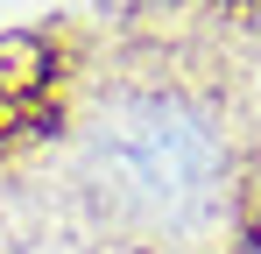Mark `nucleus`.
I'll use <instances>...</instances> for the list:
<instances>
[{"label": "nucleus", "mask_w": 261, "mask_h": 254, "mask_svg": "<svg viewBox=\"0 0 261 254\" xmlns=\"http://www.w3.org/2000/svg\"><path fill=\"white\" fill-rule=\"evenodd\" d=\"M0 148H7V141H0Z\"/></svg>", "instance_id": "5"}, {"label": "nucleus", "mask_w": 261, "mask_h": 254, "mask_svg": "<svg viewBox=\"0 0 261 254\" xmlns=\"http://www.w3.org/2000/svg\"><path fill=\"white\" fill-rule=\"evenodd\" d=\"M92 169L127 212L184 226L219 198L226 148H219L212 120L198 106H184V99H127V106H113L99 120Z\"/></svg>", "instance_id": "1"}, {"label": "nucleus", "mask_w": 261, "mask_h": 254, "mask_svg": "<svg viewBox=\"0 0 261 254\" xmlns=\"http://www.w3.org/2000/svg\"><path fill=\"white\" fill-rule=\"evenodd\" d=\"M219 7H261V0H219Z\"/></svg>", "instance_id": "4"}, {"label": "nucleus", "mask_w": 261, "mask_h": 254, "mask_svg": "<svg viewBox=\"0 0 261 254\" xmlns=\"http://www.w3.org/2000/svg\"><path fill=\"white\" fill-rule=\"evenodd\" d=\"M247 247L261 254V198H254V205H247Z\"/></svg>", "instance_id": "3"}, {"label": "nucleus", "mask_w": 261, "mask_h": 254, "mask_svg": "<svg viewBox=\"0 0 261 254\" xmlns=\"http://www.w3.org/2000/svg\"><path fill=\"white\" fill-rule=\"evenodd\" d=\"M57 78V42L36 29H0V99H21L36 106Z\"/></svg>", "instance_id": "2"}]
</instances>
